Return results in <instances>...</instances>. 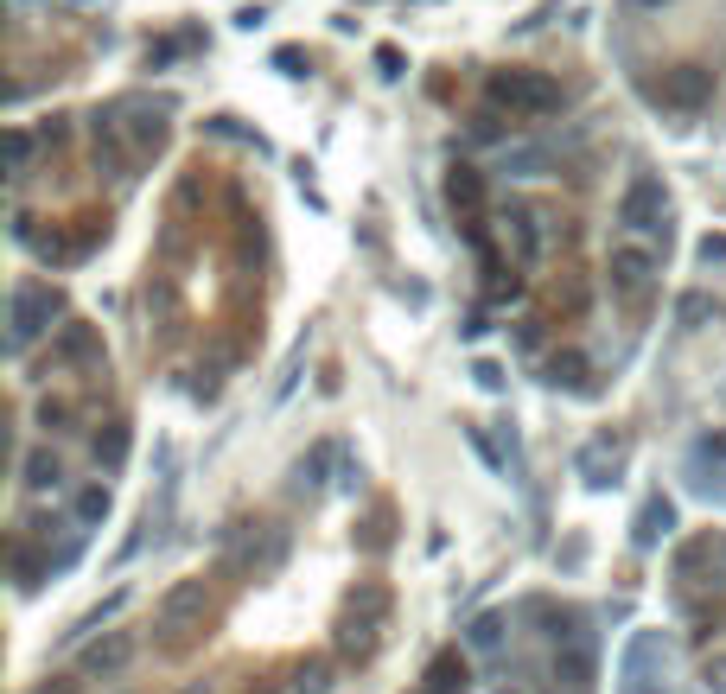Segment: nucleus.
<instances>
[{
  "label": "nucleus",
  "mask_w": 726,
  "mask_h": 694,
  "mask_svg": "<svg viewBox=\"0 0 726 694\" xmlns=\"http://www.w3.org/2000/svg\"><path fill=\"white\" fill-rule=\"evenodd\" d=\"M51 319H58V293L51 287H20L13 293V351H26Z\"/></svg>",
  "instance_id": "1"
},
{
  "label": "nucleus",
  "mask_w": 726,
  "mask_h": 694,
  "mask_svg": "<svg viewBox=\"0 0 726 694\" xmlns=\"http://www.w3.org/2000/svg\"><path fill=\"white\" fill-rule=\"evenodd\" d=\"M618 223H625V230H663L669 236V198H663V185L637 179L625 192V204H618Z\"/></svg>",
  "instance_id": "2"
},
{
  "label": "nucleus",
  "mask_w": 726,
  "mask_h": 694,
  "mask_svg": "<svg viewBox=\"0 0 726 694\" xmlns=\"http://www.w3.org/2000/svg\"><path fill=\"white\" fill-rule=\"evenodd\" d=\"M650 274H656V255L650 249H612V293L618 300H631V306H644L650 300Z\"/></svg>",
  "instance_id": "3"
},
{
  "label": "nucleus",
  "mask_w": 726,
  "mask_h": 694,
  "mask_svg": "<svg viewBox=\"0 0 726 694\" xmlns=\"http://www.w3.org/2000/svg\"><path fill=\"white\" fill-rule=\"evenodd\" d=\"M491 96L497 102H510V109H555V83H542V77H523V71H510V77H497L491 83Z\"/></svg>",
  "instance_id": "4"
},
{
  "label": "nucleus",
  "mask_w": 726,
  "mask_h": 694,
  "mask_svg": "<svg viewBox=\"0 0 726 694\" xmlns=\"http://www.w3.org/2000/svg\"><path fill=\"white\" fill-rule=\"evenodd\" d=\"M204 599H211V580H185V586H172V593L160 599V624H166V631H172V644H179V624L185 618H192V612H204Z\"/></svg>",
  "instance_id": "5"
},
{
  "label": "nucleus",
  "mask_w": 726,
  "mask_h": 694,
  "mask_svg": "<svg viewBox=\"0 0 726 694\" xmlns=\"http://www.w3.org/2000/svg\"><path fill=\"white\" fill-rule=\"evenodd\" d=\"M669 529H676V510H669V497H650L644 510H637V548H656Z\"/></svg>",
  "instance_id": "6"
},
{
  "label": "nucleus",
  "mask_w": 726,
  "mask_h": 694,
  "mask_svg": "<svg viewBox=\"0 0 726 694\" xmlns=\"http://www.w3.org/2000/svg\"><path fill=\"white\" fill-rule=\"evenodd\" d=\"M128 656H134V637H128V631H115L109 644H96L90 656H83V675H109V669L128 663Z\"/></svg>",
  "instance_id": "7"
},
{
  "label": "nucleus",
  "mask_w": 726,
  "mask_h": 694,
  "mask_svg": "<svg viewBox=\"0 0 726 694\" xmlns=\"http://www.w3.org/2000/svg\"><path fill=\"white\" fill-rule=\"evenodd\" d=\"M612 465H618V440H612V433H599V440L580 453V472H586V484H605Z\"/></svg>",
  "instance_id": "8"
},
{
  "label": "nucleus",
  "mask_w": 726,
  "mask_h": 694,
  "mask_svg": "<svg viewBox=\"0 0 726 694\" xmlns=\"http://www.w3.org/2000/svg\"><path fill=\"white\" fill-rule=\"evenodd\" d=\"M459 688H465V656H440L427 669V694H459Z\"/></svg>",
  "instance_id": "9"
},
{
  "label": "nucleus",
  "mask_w": 726,
  "mask_h": 694,
  "mask_svg": "<svg viewBox=\"0 0 726 694\" xmlns=\"http://www.w3.org/2000/svg\"><path fill=\"white\" fill-rule=\"evenodd\" d=\"M77 357H96V332H90V325H64V338H58V363H77Z\"/></svg>",
  "instance_id": "10"
},
{
  "label": "nucleus",
  "mask_w": 726,
  "mask_h": 694,
  "mask_svg": "<svg viewBox=\"0 0 726 694\" xmlns=\"http://www.w3.org/2000/svg\"><path fill=\"white\" fill-rule=\"evenodd\" d=\"M548 383H555V389H561V383H567V389H580V383H586V363H580L574 351L555 357V363H548Z\"/></svg>",
  "instance_id": "11"
},
{
  "label": "nucleus",
  "mask_w": 726,
  "mask_h": 694,
  "mask_svg": "<svg viewBox=\"0 0 726 694\" xmlns=\"http://www.w3.org/2000/svg\"><path fill=\"white\" fill-rule=\"evenodd\" d=\"M497 644H504V618H497V612L472 618V650H497Z\"/></svg>",
  "instance_id": "12"
},
{
  "label": "nucleus",
  "mask_w": 726,
  "mask_h": 694,
  "mask_svg": "<svg viewBox=\"0 0 726 694\" xmlns=\"http://www.w3.org/2000/svg\"><path fill=\"white\" fill-rule=\"evenodd\" d=\"M96 459H109V465H121V459H128V427H109V433H96Z\"/></svg>",
  "instance_id": "13"
},
{
  "label": "nucleus",
  "mask_w": 726,
  "mask_h": 694,
  "mask_svg": "<svg viewBox=\"0 0 726 694\" xmlns=\"http://www.w3.org/2000/svg\"><path fill=\"white\" fill-rule=\"evenodd\" d=\"M64 478V465L58 459H45V453H32L26 459V484H32V491H45V484H58Z\"/></svg>",
  "instance_id": "14"
},
{
  "label": "nucleus",
  "mask_w": 726,
  "mask_h": 694,
  "mask_svg": "<svg viewBox=\"0 0 726 694\" xmlns=\"http://www.w3.org/2000/svg\"><path fill=\"white\" fill-rule=\"evenodd\" d=\"M707 465H714V472H726V433H707V440L695 446V472H707Z\"/></svg>",
  "instance_id": "15"
},
{
  "label": "nucleus",
  "mask_w": 726,
  "mask_h": 694,
  "mask_svg": "<svg viewBox=\"0 0 726 694\" xmlns=\"http://www.w3.org/2000/svg\"><path fill=\"white\" fill-rule=\"evenodd\" d=\"M561 675H567V688H586V675H593V656H586V650L574 644V650L561 656Z\"/></svg>",
  "instance_id": "16"
},
{
  "label": "nucleus",
  "mask_w": 726,
  "mask_h": 694,
  "mask_svg": "<svg viewBox=\"0 0 726 694\" xmlns=\"http://www.w3.org/2000/svg\"><path fill=\"white\" fill-rule=\"evenodd\" d=\"M453 204H459V211H478V172H453Z\"/></svg>",
  "instance_id": "17"
},
{
  "label": "nucleus",
  "mask_w": 726,
  "mask_h": 694,
  "mask_svg": "<svg viewBox=\"0 0 726 694\" xmlns=\"http://www.w3.org/2000/svg\"><path fill=\"white\" fill-rule=\"evenodd\" d=\"M77 516H83V523H96V516H109V491H102V484H90V491L77 497Z\"/></svg>",
  "instance_id": "18"
},
{
  "label": "nucleus",
  "mask_w": 726,
  "mask_h": 694,
  "mask_svg": "<svg viewBox=\"0 0 726 694\" xmlns=\"http://www.w3.org/2000/svg\"><path fill=\"white\" fill-rule=\"evenodd\" d=\"M695 319H707V293H688V300H682V325H688V332H695Z\"/></svg>",
  "instance_id": "19"
},
{
  "label": "nucleus",
  "mask_w": 726,
  "mask_h": 694,
  "mask_svg": "<svg viewBox=\"0 0 726 694\" xmlns=\"http://www.w3.org/2000/svg\"><path fill=\"white\" fill-rule=\"evenodd\" d=\"M701 262H726V236H707L701 242Z\"/></svg>",
  "instance_id": "20"
},
{
  "label": "nucleus",
  "mask_w": 726,
  "mask_h": 694,
  "mask_svg": "<svg viewBox=\"0 0 726 694\" xmlns=\"http://www.w3.org/2000/svg\"><path fill=\"white\" fill-rule=\"evenodd\" d=\"M618 694H663V688H650V682H625Z\"/></svg>",
  "instance_id": "21"
},
{
  "label": "nucleus",
  "mask_w": 726,
  "mask_h": 694,
  "mask_svg": "<svg viewBox=\"0 0 726 694\" xmlns=\"http://www.w3.org/2000/svg\"><path fill=\"white\" fill-rule=\"evenodd\" d=\"M39 694H71V688H39Z\"/></svg>",
  "instance_id": "22"
}]
</instances>
